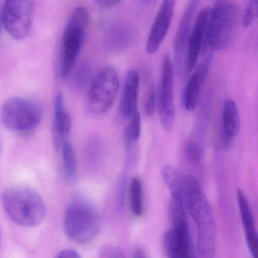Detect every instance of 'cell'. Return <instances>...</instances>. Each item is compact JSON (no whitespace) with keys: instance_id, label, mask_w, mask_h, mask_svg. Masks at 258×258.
Wrapping results in <instances>:
<instances>
[{"instance_id":"6da1fadb","label":"cell","mask_w":258,"mask_h":258,"mask_svg":"<svg viewBox=\"0 0 258 258\" xmlns=\"http://www.w3.org/2000/svg\"><path fill=\"white\" fill-rule=\"evenodd\" d=\"M181 196L185 210L194 222L197 230L198 251L201 257L214 256L217 229L212 208L199 181L191 176H183Z\"/></svg>"},{"instance_id":"7a4b0ae2","label":"cell","mask_w":258,"mask_h":258,"mask_svg":"<svg viewBox=\"0 0 258 258\" xmlns=\"http://www.w3.org/2000/svg\"><path fill=\"white\" fill-rule=\"evenodd\" d=\"M2 204L8 217L16 224L25 227L38 226L46 216L44 200L30 187L7 188L2 195Z\"/></svg>"},{"instance_id":"3957f363","label":"cell","mask_w":258,"mask_h":258,"mask_svg":"<svg viewBox=\"0 0 258 258\" xmlns=\"http://www.w3.org/2000/svg\"><path fill=\"white\" fill-rule=\"evenodd\" d=\"M101 227L102 218L96 207L84 196H74L64 215L67 236L75 242L87 244L99 235Z\"/></svg>"},{"instance_id":"277c9868","label":"cell","mask_w":258,"mask_h":258,"mask_svg":"<svg viewBox=\"0 0 258 258\" xmlns=\"http://www.w3.org/2000/svg\"><path fill=\"white\" fill-rule=\"evenodd\" d=\"M169 214L172 227L163 237V249L166 256L170 258L194 257L187 211L180 195L171 194Z\"/></svg>"},{"instance_id":"5b68a950","label":"cell","mask_w":258,"mask_h":258,"mask_svg":"<svg viewBox=\"0 0 258 258\" xmlns=\"http://www.w3.org/2000/svg\"><path fill=\"white\" fill-rule=\"evenodd\" d=\"M239 22L238 7L225 0H218L210 11L205 46L217 51L227 48L233 41Z\"/></svg>"},{"instance_id":"8992f818","label":"cell","mask_w":258,"mask_h":258,"mask_svg":"<svg viewBox=\"0 0 258 258\" xmlns=\"http://www.w3.org/2000/svg\"><path fill=\"white\" fill-rule=\"evenodd\" d=\"M89 19L88 10L84 7H78L64 28L60 64V74L63 79H67L75 68L84 44Z\"/></svg>"},{"instance_id":"52a82bcc","label":"cell","mask_w":258,"mask_h":258,"mask_svg":"<svg viewBox=\"0 0 258 258\" xmlns=\"http://www.w3.org/2000/svg\"><path fill=\"white\" fill-rule=\"evenodd\" d=\"M1 115L6 127L14 132L27 133L40 124L43 111L40 105L31 99L13 97L4 104Z\"/></svg>"},{"instance_id":"ba28073f","label":"cell","mask_w":258,"mask_h":258,"mask_svg":"<svg viewBox=\"0 0 258 258\" xmlns=\"http://www.w3.org/2000/svg\"><path fill=\"white\" fill-rule=\"evenodd\" d=\"M120 81L115 68L107 66L92 80L89 87L87 100L90 111L102 114L114 105L118 93Z\"/></svg>"},{"instance_id":"9c48e42d","label":"cell","mask_w":258,"mask_h":258,"mask_svg":"<svg viewBox=\"0 0 258 258\" xmlns=\"http://www.w3.org/2000/svg\"><path fill=\"white\" fill-rule=\"evenodd\" d=\"M33 14L32 0H6L1 22L12 38L22 40L31 31Z\"/></svg>"},{"instance_id":"30bf717a","label":"cell","mask_w":258,"mask_h":258,"mask_svg":"<svg viewBox=\"0 0 258 258\" xmlns=\"http://www.w3.org/2000/svg\"><path fill=\"white\" fill-rule=\"evenodd\" d=\"M158 111L163 128L170 131L175 119L173 102V66L170 55H164L161 68V81L158 95Z\"/></svg>"},{"instance_id":"8fae6325","label":"cell","mask_w":258,"mask_h":258,"mask_svg":"<svg viewBox=\"0 0 258 258\" xmlns=\"http://www.w3.org/2000/svg\"><path fill=\"white\" fill-rule=\"evenodd\" d=\"M211 8L206 7L199 12L195 18L188 42L185 54V75L188 76L197 64L201 51L205 46V34Z\"/></svg>"},{"instance_id":"7c38bea8","label":"cell","mask_w":258,"mask_h":258,"mask_svg":"<svg viewBox=\"0 0 258 258\" xmlns=\"http://www.w3.org/2000/svg\"><path fill=\"white\" fill-rule=\"evenodd\" d=\"M176 0H163L151 28L146 42V52L153 55L165 40L174 15Z\"/></svg>"},{"instance_id":"4fadbf2b","label":"cell","mask_w":258,"mask_h":258,"mask_svg":"<svg viewBox=\"0 0 258 258\" xmlns=\"http://www.w3.org/2000/svg\"><path fill=\"white\" fill-rule=\"evenodd\" d=\"M201 0H188L178 27L174 40V57L176 69L181 75H185V54L188 36L196 18Z\"/></svg>"},{"instance_id":"5bb4252c","label":"cell","mask_w":258,"mask_h":258,"mask_svg":"<svg viewBox=\"0 0 258 258\" xmlns=\"http://www.w3.org/2000/svg\"><path fill=\"white\" fill-rule=\"evenodd\" d=\"M212 61V54L209 53L190 76L184 89L182 102L184 108L188 111H193L199 105L202 87L206 81Z\"/></svg>"},{"instance_id":"9a60e30c","label":"cell","mask_w":258,"mask_h":258,"mask_svg":"<svg viewBox=\"0 0 258 258\" xmlns=\"http://www.w3.org/2000/svg\"><path fill=\"white\" fill-rule=\"evenodd\" d=\"M137 37V30L129 22H116L108 28L105 37L107 49L112 52H124L129 49Z\"/></svg>"},{"instance_id":"2e32d148","label":"cell","mask_w":258,"mask_h":258,"mask_svg":"<svg viewBox=\"0 0 258 258\" xmlns=\"http://www.w3.org/2000/svg\"><path fill=\"white\" fill-rule=\"evenodd\" d=\"M237 202L239 208L240 217L242 222L247 247L253 257L257 256L258 244L257 234L251 208L248 200L241 188L237 190Z\"/></svg>"},{"instance_id":"e0dca14e","label":"cell","mask_w":258,"mask_h":258,"mask_svg":"<svg viewBox=\"0 0 258 258\" xmlns=\"http://www.w3.org/2000/svg\"><path fill=\"white\" fill-rule=\"evenodd\" d=\"M139 90L140 75L137 70L131 69L126 73L120 99V111L123 117H131L137 111Z\"/></svg>"},{"instance_id":"ac0fdd59","label":"cell","mask_w":258,"mask_h":258,"mask_svg":"<svg viewBox=\"0 0 258 258\" xmlns=\"http://www.w3.org/2000/svg\"><path fill=\"white\" fill-rule=\"evenodd\" d=\"M72 127V118L66 109L61 93L55 96L54 108L53 137L57 147L62 145Z\"/></svg>"},{"instance_id":"d6986e66","label":"cell","mask_w":258,"mask_h":258,"mask_svg":"<svg viewBox=\"0 0 258 258\" xmlns=\"http://www.w3.org/2000/svg\"><path fill=\"white\" fill-rule=\"evenodd\" d=\"M240 128V114L235 101L228 99L225 101L222 109V130L226 141L233 140Z\"/></svg>"},{"instance_id":"ffe728a7","label":"cell","mask_w":258,"mask_h":258,"mask_svg":"<svg viewBox=\"0 0 258 258\" xmlns=\"http://www.w3.org/2000/svg\"><path fill=\"white\" fill-rule=\"evenodd\" d=\"M62 158L66 179L75 181L78 174V160L72 143L66 140L62 143Z\"/></svg>"},{"instance_id":"44dd1931","label":"cell","mask_w":258,"mask_h":258,"mask_svg":"<svg viewBox=\"0 0 258 258\" xmlns=\"http://www.w3.org/2000/svg\"><path fill=\"white\" fill-rule=\"evenodd\" d=\"M129 202L131 211L136 217H140L143 211V188L141 179L134 176L129 187Z\"/></svg>"},{"instance_id":"7402d4cb","label":"cell","mask_w":258,"mask_h":258,"mask_svg":"<svg viewBox=\"0 0 258 258\" xmlns=\"http://www.w3.org/2000/svg\"><path fill=\"white\" fill-rule=\"evenodd\" d=\"M163 180L170 189V192H180L183 176L171 166L167 165L162 170Z\"/></svg>"},{"instance_id":"603a6c76","label":"cell","mask_w":258,"mask_h":258,"mask_svg":"<svg viewBox=\"0 0 258 258\" xmlns=\"http://www.w3.org/2000/svg\"><path fill=\"white\" fill-rule=\"evenodd\" d=\"M141 135V116L136 111L131 117L126 131V137L130 143H136Z\"/></svg>"},{"instance_id":"cb8c5ba5","label":"cell","mask_w":258,"mask_h":258,"mask_svg":"<svg viewBox=\"0 0 258 258\" xmlns=\"http://www.w3.org/2000/svg\"><path fill=\"white\" fill-rule=\"evenodd\" d=\"M258 0H249L241 17V26L247 28L253 25L257 17Z\"/></svg>"},{"instance_id":"d4e9b609","label":"cell","mask_w":258,"mask_h":258,"mask_svg":"<svg viewBox=\"0 0 258 258\" xmlns=\"http://www.w3.org/2000/svg\"><path fill=\"white\" fill-rule=\"evenodd\" d=\"M187 156L192 163H199L203 157V146L202 143L191 138L186 147Z\"/></svg>"},{"instance_id":"484cf974","label":"cell","mask_w":258,"mask_h":258,"mask_svg":"<svg viewBox=\"0 0 258 258\" xmlns=\"http://www.w3.org/2000/svg\"><path fill=\"white\" fill-rule=\"evenodd\" d=\"M158 105V93L155 85L152 84L149 87L145 102V113L148 117H151L155 114L156 106Z\"/></svg>"},{"instance_id":"4316f807","label":"cell","mask_w":258,"mask_h":258,"mask_svg":"<svg viewBox=\"0 0 258 258\" xmlns=\"http://www.w3.org/2000/svg\"><path fill=\"white\" fill-rule=\"evenodd\" d=\"M91 78V70L88 64H82L78 69L75 77V83L79 87H84L87 85Z\"/></svg>"},{"instance_id":"83f0119b","label":"cell","mask_w":258,"mask_h":258,"mask_svg":"<svg viewBox=\"0 0 258 258\" xmlns=\"http://www.w3.org/2000/svg\"><path fill=\"white\" fill-rule=\"evenodd\" d=\"M99 253L102 257L120 258L125 256L123 250L120 247L114 245L104 246Z\"/></svg>"},{"instance_id":"f1b7e54d","label":"cell","mask_w":258,"mask_h":258,"mask_svg":"<svg viewBox=\"0 0 258 258\" xmlns=\"http://www.w3.org/2000/svg\"><path fill=\"white\" fill-rule=\"evenodd\" d=\"M57 257L79 258L81 257V254L77 250H74V249H64V250L58 252Z\"/></svg>"},{"instance_id":"f546056e","label":"cell","mask_w":258,"mask_h":258,"mask_svg":"<svg viewBox=\"0 0 258 258\" xmlns=\"http://www.w3.org/2000/svg\"><path fill=\"white\" fill-rule=\"evenodd\" d=\"M120 0H96V4L104 10L113 8L120 3Z\"/></svg>"},{"instance_id":"4dcf8cb0","label":"cell","mask_w":258,"mask_h":258,"mask_svg":"<svg viewBox=\"0 0 258 258\" xmlns=\"http://www.w3.org/2000/svg\"><path fill=\"white\" fill-rule=\"evenodd\" d=\"M147 256L146 252L145 251L143 247H136L134 249V251H133V257L143 258L147 257Z\"/></svg>"},{"instance_id":"1f68e13d","label":"cell","mask_w":258,"mask_h":258,"mask_svg":"<svg viewBox=\"0 0 258 258\" xmlns=\"http://www.w3.org/2000/svg\"><path fill=\"white\" fill-rule=\"evenodd\" d=\"M152 1H153V0H141L142 4H146V5L150 4Z\"/></svg>"},{"instance_id":"d6a6232c","label":"cell","mask_w":258,"mask_h":258,"mask_svg":"<svg viewBox=\"0 0 258 258\" xmlns=\"http://www.w3.org/2000/svg\"><path fill=\"white\" fill-rule=\"evenodd\" d=\"M1 25H2V22H1V19H0V29H1Z\"/></svg>"}]
</instances>
